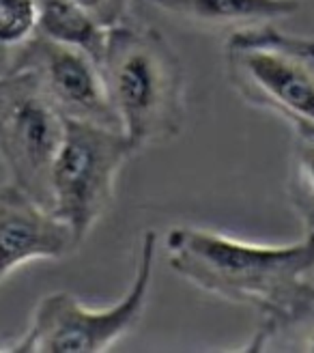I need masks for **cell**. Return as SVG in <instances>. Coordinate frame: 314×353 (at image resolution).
<instances>
[{
  "label": "cell",
  "mask_w": 314,
  "mask_h": 353,
  "mask_svg": "<svg viewBox=\"0 0 314 353\" xmlns=\"http://www.w3.org/2000/svg\"><path fill=\"white\" fill-rule=\"evenodd\" d=\"M164 248L170 270L189 285L260 316L248 351L269 349L314 302V231L273 245L211 228L172 226Z\"/></svg>",
  "instance_id": "6da1fadb"
},
{
  "label": "cell",
  "mask_w": 314,
  "mask_h": 353,
  "mask_svg": "<svg viewBox=\"0 0 314 353\" xmlns=\"http://www.w3.org/2000/svg\"><path fill=\"white\" fill-rule=\"evenodd\" d=\"M99 65L121 130L136 151L181 136L187 121L185 67L160 30L127 20L110 26Z\"/></svg>",
  "instance_id": "7a4b0ae2"
},
{
  "label": "cell",
  "mask_w": 314,
  "mask_h": 353,
  "mask_svg": "<svg viewBox=\"0 0 314 353\" xmlns=\"http://www.w3.org/2000/svg\"><path fill=\"white\" fill-rule=\"evenodd\" d=\"M224 69L243 101L282 119L295 136L314 138V37L271 24L233 30Z\"/></svg>",
  "instance_id": "3957f363"
},
{
  "label": "cell",
  "mask_w": 314,
  "mask_h": 353,
  "mask_svg": "<svg viewBox=\"0 0 314 353\" xmlns=\"http://www.w3.org/2000/svg\"><path fill=\"white\" fill-rule=\"evenodd\" d=\"M160 235L147 231L140 241L136 272L123 297L106 308L82 304L74 293L54 291L43 295L24 334L17 341L0 345L3 351L24 353H97L110 351L140 323L153 285Z\"/></svg>",
  "instance_id": "277c9868"
},
{
  "label": "cell",
  "mask_w": 314,
  "mask_h": 353,
  "mask_svg": "<svg viewBox=\"0 0 314 353\" xmlns=\"http://www.w3.org/2000/svg\"><path fill=\"white\" fill-rule=\"evenodd\" d=\"M134 153L123 130L65 119L50 176V209L80 245L110 211L118 174Z\"/></svg>",
  "instance_id": "5b68a950"
},
{
  "label": "cell",
  "mask_w": 314,
  "mask_h": 353,
  "mask_svg": "<svg viewBox=\"0 0 314 353\" xmlns=\"http://www.w3.org/2000/svg\"><path fill=\"white\" fill-rule=\"evenodd\" d=\"M65 119L28 69L0 80V164L9 181L50 207V176Z\"/></svg>",
  "instance_id": "8992f818"
},
{
  "label": "cell",
  "mask_w": 314,
  "mask_h": 353,
  "mask_svg": "<svg viewBox=\"0 0 314 353\" xmlns=\"http://www.w3.org/2000/svg\"><path fill=\"white\" fill-rule=\"evenodd\" d=\"M24 69L34 76L63 119L121 130L101 65L91 52L37 32L26 48Z\"/></svg>",
  "instance_id": "52a82bcc"
},
{
  "label": "cell",
  "mask_w": 314,
  "mask_h": 353,
  "mask_svg": "<svg viewBox=\"0 0 314 353\" xmlns=\"http://www.w3.org/2000/svg\"><path fill=\"white\" fill-rule=\"evenodd\" d=\"M80 241L52 209L13 181L0 183V285L34 261H61Z\"/></svg>",
  "instance_id": "ba28073f"
},
{
  "label": "cell",
  "mask_w": 314,
  "mask_h": 353,
  "mask_svg": "<svg viewBox=\"0 0 314 353\" xmlns=\"http://www.w3.org/2000/svg\"><path fill=\"white\" fill-rule=\"evenodd\" d=\"M183 22L216 28L239 30L284 20L300 11V0H147Z\"/></svg>",
  "instance_id": "9c48e42d"
},
{
  "label": "cell",
  "mask_w": 314,
  "mask_h": 353,
  "mask_svg": "<svg viewBox=\"0 0 314 353\" xmlns=\"http://www.w3.org/2000/svg\"><path fill=\"white\" fill-rule=\"evenodd\" d=\"M39 32L45 37L76 46L99 61L106 43L108 26L99 24L95 17L74 0H39Z\"/></svg>",
  "instance_id": "30bf717a"
},
{
  "label": "cell",
  "mask_w": 314,
  "mask_h": 353,
  "mask_svg": "<svg viewBox=\"0 0 314 353\" xmlns=\"http://www.w3.org/2000/svg\"><path fill=\"white\" fill-rule=\"evenodd\" d=\"M286 190L293 209L308 231H314V138L295 136Z\"/></svg>",
  "instance_id": "8fae6325"
},
{
  "label": "cell",
  "mask_w": 314,
  "mask_h": 353,
  "mask_svg": "<svg viewBox=\"0 0 314 353\" xmlns=\"http://www.w3.org/2000/svg\"><path fill=\"white\" fill-rule=\"evenodd\" d=\"M39 0H0V43L24 48L39 32Z\"/></svg>",
  "instance_id": "7c38bea8"
},
{
  "label": "cell",
  "mask_w": 314,
  "mask_h": 353,
  "mask_svg": "<svg viewBox=\"0 0 314 353\" xmlns=\"http://www.w3.org/2000/svg\"><path fill=\"white\" fill-rule=\"evenodd\" d=\"M271 347L284 349H300V351H314V302L304 310L297 321L291 323Z\"/></svg>",
  "instance_id": "4fadbf2b"
},
{
  "label": "cell",
  "mask_w": 314,
  "mask_h": 353,
  "mask_svg": "<svg viewBox=\"0 0 314 353\" xmlns=\"http://www.w3.org/2000/svg\"><path fill=\"white\" fill-rule=\"evenodd\" d=\"M103 26H116L127 20L129 0H74Z\"/></svg>",
  "instance_id": "5bb4252c"
},
{
  "label": "cell",
  "mask_w": 314,
  "mask_h": 353,
  "mask_svg": "<svg viewBox=\"0 0 314 353\" xmlns=\"http://www.w3.org/2000/svg\"><path fill=\"white\" fill-rule=\"evenodd\" d=\"M26 48H7L0 43V80L13 76L17 72L24 69V61H26Z\"/></svg>",
  "instance_id": "9a60e30c"
}]
</instances>
